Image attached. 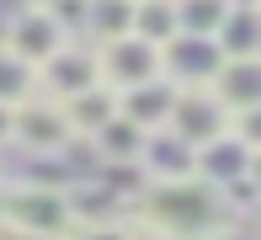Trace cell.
I'll use <instances>...</instances> for the list:
<instances>
[{
    "label": "cell",
    "instance_id": "e0dca14e",
    "mask_svg": "<svg viewBox=\"0 0 261 240\" xmlns=\"http://www.w3.org/2000/svg\"><path fill=\"white\" fill-rule=\"evenodd\" d=\"M229 0H176V38H219Z\"/></svg>",
    "mask_w": 261,
    "mask_h": 240
},
{
    "label": "cell",
    "instance_id": "7402d4cb",
    "mask_svg": "<svg viewBox=\"0 0 261 240\" xmlns=\"http://www.w3.org/2000/svg\"><path fill=\"white\" fill-rule=\"evenodd\" d=\"M54 6V0H27V11H48Z\"/></svg>",
    "mask_w": 261,
    "mask_h": 240
},
{
    "label": "cell",
    "instance_id": "603a6c76",
    "mask_svg": "<svg viewBox=\"0 0 261 240\" xmlns=\"http://www.w3.org/2000/svg\"><path fill=\"white\" fill-rule=\"evenodd\" d=\"M0 203H6V182H0Z\"/></svg>",
    "mask_w": 261,
    "mask_h": 240
},
{
    "label": "cell",
    "instance_id": "ffe728a7",
    "mask_svg": "<svg viewBox=\"0 0 261 240\" xmlns=\"http://www.w3.org/2000/svg\"><path fill=\"white\" fill-rule=\"evenodd\" d=\"M64 240H144L128 219H80Z\"/></svg>",
    "mask_w": 261,
    "mask_h": 240
},
{
    "label": "cell",
    "instance_id": "7a4b0ae2",
    "mask_svg": "<svg viewBox=\"0 0 261 240\" xmlns=\"http://www.w3.org/2000/svg\"><path fill=\"white\" fill-rule=\"evenodd\" d=\"M0 224L21 240H64L75 230V203H69L64 182H11L6 203H0Z\"/></svg>",
    "mask_w": 261,
    "mask_h": 240
},
{
    "label": "cell",
    "instance_id": "52a82bcc",
    "mask_svg": "<svg viewBox=\"0 0 261 240\" xmlns=\"http://www.w3.org/2000/svg\"><path fill=\"white\" fill-rule=\"evenodd\" d=\"M219 48L208 38H171L160 48V80L171 91H187V86H213V75H219Z\"/></svg>",
    "mask_w": 261,
    "mask_h": 240
},
{
    "label": "cell",
    "instance_id": "ba28073f",
    "mask_svg": "<svg viewBox=\"0 0 261 240\" xmlns=\"http://www.w3.org/2000/svg\"><path fill=\"white\" fill-rule=\"evenodd\" d=\"M64 43H69L64 27H59L48 11H21V16H11L6 32H0V48H6V54H16V59H27L32 69H38L48 54H59Z\"/></svg>",
    "mask_w": 261,
    "mask_h": 240
},
{
    "label": "cell",
    "instance_id": "277c9868",
    "mask_svg": "<svg viewBox=\"0 0 261 240\" xmlns=\"http://www.w3.org/2000/svg\"><path fill=\"white\" fill-rule=\"evenodd\" d=\"M96 75H101V86L117 91V96L139 91V86H155V80H160V48L139 43L134 32H128V38L96 48Z\"/></svg>",
    "mask_w": 261,
    "mask_h": 240
},
{
    "label": "cell",
    "instance_id": "9a60e30c",
    "mask_svg": "<svg viewBox=\"0 0 261 240\" xmlns=\"http://www.w3.org/2000/svg\"><path fill=\"white\" fill-rule=\"evenodd\" d=\"M117 112H123L134 128L155 134V128H165V117H171V86H165V80H155V86L123 91V96H117Z\"/></svg>",
    "mask_w": 261,
    "mask_h": 240
},
{
    "label": "cell",
    "instance_id": "44dd1931",
    "mask_svg": "<svg viewBox=\"0 0 261 240\" xmlns=\"http://www.w3.org/2000/svg\"><path fill=\"white\" fill-rule=\"evenodd\" d=\"M11 144V107H0V150Z\"/></svg>",
    "mask_w": 261,
    "mask_h": 240
},
{
    "label": "cell",
    "instance_id": "8fae6325",
    "mask_svg": "<svg viewBox=\"0 0 261 240\" xmlns=\"http://www.w3.org/2000/svg\"><path fill=\"white\" fill-rule=\"evenodd\" d=\"M213 96H219L224 112H256L261 107V59H224L219 75H213Z\"/></svg>",
    "mask_w": 261,
    "mask_h": 240
},
{
    "label": "cell",
    "instance_id": "d6986e66",
    "mask_svg": "<svg viewBox=\"0 0 261 240\" xmlns=\"http://www.w3.org/2000/svg\"><path fill=\"white\" fill-rule=\"evenodd\" d=\"M32 96H38V69H32L27 59H16V54L0 48V107L16 112V107L32 102Z\"/></svg>",
    "mask_w": 261,
    "mask_h": 240
},
{
    "label": "cell",
    "instance_id": "7c38bea8",
    "mask_svg": "<svg viewBox=\"0 0 261 240\" xmlns=\"http://www.w3.org/2000/svg\"><path fill=\"white\" fill-rule=\"evenodd\" d=\"M213 48H219V59H261V11H256V0H229V16H224Z\"/></svg>",
    "mask_w": 261,
    "mask_h": 240
},
{
    "label": "cell",
    "instance_id": "ac0fdd59",
    "mask_svg": "<svg viewBox=\"0 0 261 240\" xmlns=\"http://www.w3.org/2000/svg\"><path fill=\"white\" fill-rule=\"evenodd\" d=\"M134 38L165 48L176 38V0H134Z\"/></svg>",
    "mask_w": 261,
    "mask_h": 240
},
{
    "label": "cell",
    "instance_id": "5bb4252c",
    "mask_svg": "<svg viewBox=\"0 0 261 240\" xmlns=\"http://www.w3.org/2000/svg\"><path fill=\"white\" fill-rule=\"evenodd\" d=\"M91 150H96L101 165H139V150H144V128H134L123 112L112 117V123H101L96 134H91Z\"/></svg>",
    "mask_w": 261,
    "mask_h": 240
},
{
    "label": "cell",
    "instance_id": "2e32d148",
    "mask_svg": "<svg viewBox=\"0 0 261 240\" xmlns=\"http://www.w3.org/2000/svg\"><path fill=\"white\" fill-rule=\"evenodd\" d=\"M59 107H64V117H69V128H75V139H91L101 123H112V117H117V91L91 86V91L69 96V102H59Z\"/></svg>",
    "mask_w": 261,
    "mask_h": 240
},
{
    "label": "cell",
    "instance_id": "9c48e42d",
    "mask_svg": "<svg viewBox=\"0 0 261 240\" xmlns=\"http://www.w3.org/2000/svg\"><path fill=\"white\" fill-rule=\"evenodd\" d=\"M192 171H197V182H208L213 192H219L224 182H234V176H256V144L234 139L229 128H224L219 139L197 144V160H192Z\"/></svg>",
    "mask_w": 261,
    "mask_h": 240
},
{
    "label": "cell",
    "instance_id": "cb8c5ba5",
    "mask_svg": "<svg viewBox=\"0 0 261 240\" xmlns=\"http://www.w3.org/2000/svg\"><path fill=\"white\" fill-rule=\"evenodd\" d=\"M224 240H229V235H224Z\"/></svg>",
    "mask_w": 261,
    "mask_h": 240
},
{
    "label": "cell",
    "instance_id": "6da1fadb",
    "mask_svg": "<svg viewBox=\"0 0 261 240\" xmlns=\"http://www.w3.org/2000/svg\"><path fill=\"white\" fill-rule=\"evenodd\" d=\"M128 224L139 235H155V240H224L234 230L219 192L208 182H197V176H187V182H144Z\"/></svg>",
    "mask_w": 261,
    "mask_h": 240
},
{
    "label": "cell",
    "instance_id": "30bf717a",
    "mask_svg": "<svg viewBox=\"0 0 261 240\" xmlns=\"http://www.w3.org/2000/svg\"><path fill=\"white\" fill-rule=\"evenodd\" d=\"M197 150L192 144H181L176 134H165V128H155V134H144V150H139V171L149 176V182H187L192 171Z\"/></svg>",
    "mask_w": 261,
    "mask_h": 240
},
{
    "label": "cell",
    "instance_id": "5b68a950",
    "mask_svg": "<svg viewBox=\"0 0 261 240\" xmlns=\"http://www.w3.org/2000/svg\"><path fill=\"white\" fill-rule=\"evenodd\" d=\"M91 86H101L96 48L80 43V38H69L59 54H48L38 64V96H48V102H69V96H80V91H91Z\"/></svg>",
    "mask_w": 261,
    "mask_h": 240
},
{
    "label": "cell",
    "instance_id": "4fadbf2b",
    "mask_svg": "<svg viewBox=\"0 0 261 240\" xmlns=\"http://www.w3.org/2000/svg\"><path fill=\"white\" fill-rule=\"evenodd\" d=\"M134 32V0H86V27H80V43L107 48L117 38Z\"/></svg>",
    "mask_w": 261,
    "mask_h": 240
},
{
    "label": "cell",
    "instance_id": "8992f818",
    "mask_svg": "<svg viewBox=\"0 0 261 240\" xmlns=\"http://www.w3.org/2000/svg\"><path fill=\"white\" fill-rule=\"evenodd\" d=\"M229 128V112L219 107V96L208 86H187V91H171V117H165V134H176L181 144H208Z\"/></svg>",
    "mask_w": 261,
    "mask_h": 240
},
{
    "label": "cell",
    "instance_id": "3957f363",
    "mask_svg": "<svg viewBox=\"0 0 261 240\" xmlns=\"http://www.w3.org/2000/svg\"><path fill=\"white\" fill-rule=\"evenodd\" d=\"M11 144H21L27 155H43V160H59V155L75 144V128H69L64 107L48 102V96H32L11 112Z\"/></svg>",
    "mask_w": 261,
    "mask_h": 240
}]
</instances>
